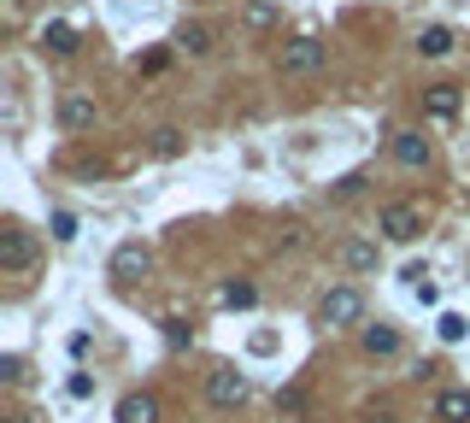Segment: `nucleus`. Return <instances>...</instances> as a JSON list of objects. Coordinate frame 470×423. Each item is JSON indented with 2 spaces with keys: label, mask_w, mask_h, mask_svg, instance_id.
<instances>
[{
  "label": "nucleus",
  "mask_w": 470,
  "mask_h": 423,
  "mask_svg": "<svg viewBox=\"0 0 470 423\" xmlns=\"http://www.w3.org/2000/svg\"><path fill=\"white\" fill-rule=\"evenodd\" d=\"M94 123H101L94 94H65V101H59V130L65 135H83V130H94Z\"/></svg>",
  "instance_id": "nucleus-6"
},
{
  "label": "nucleus",
  "mask_w": 470,
  "mask_h": 423,
  "mask_svg": "<svg viewBox=\"0 0 470 423\" xmlns=\"http://www.w3.org/2000/svg\"><path fill=\"white\" fill-rule=\"evenodd\" d=\"M459 106H465L459 83H429V89H424V118L429 123H453V118H459Z\"/></svg>",
  "instance_id": "nucleus-7"
},
{
  "label": "nucleus",
  "mask_w": 470,
  "mask_h": 423,
  "mask_svg": "<svg viewBox=\"0 0 470 423\" xmlns=\"http://www.w3.org/2000/svg\"><path fill=\"white\" fill-rule=\"evenodd\" d=\"M377 230L388 235V241H417V230H424V206L412 201H388L377 212Z\"/></svg>",
  "instance_id": "nucleus-4"
},
{
  "label": "nucleus",
  "mask_w": 470,
  "mask_h": 423,
  "mask_svg": "<svg viewBox=\"0 0 470 423\" xmlns=\"http://www.w3.org/2000/svg\"><path fill=\"white\" fill-rule=\"evenodd\" d=\"M54 241H77V218L71 212H54Z\"/></svg>",
  "instance_id": "nucleus-21"
},
{
  "label": "nucleus",
  "mask_w": 470,
  "mask_h": 423,
  "mask_svg": "<svg viewBox=\"0 0 470 423\" xmlns=\"http://www.w3.org/2000/svg\"><path fill=\"white\" fill-rule=\"evenodd\" d=\"M6 423H42V418H35V412H12Z\"/></svg>",
  "instance_id": "nucleus-24"
},
{
  "label": "nucleus",
  "mask_w": 470,
  "mask_h": 423,
  "mask_svg": "<svg viewBox=\"0 0 470 423\" xmlns=\"http://www.w3.org/2000/svg\"><path fill=\"white\" fill-rule=\"evenodd\" d=\"M0 377H6V382H24V359L6 353V359H0Z\"/></svg>",
  "instance_id": "nucleus-23"
},
{
  "label": "nucleus",
  "mask_w": 470,
  "mask_h": 423,
  "mask_svg": "<svg viewBox=\"0 0 470 423\" xmlns=\"http://www.w3.org/2000/svg\"><path fill=\"white\" fill-rule=\"evenodd\" d=\"M324 59H329V47L318 35H289L277 54V71L282 77H312V71H324Z\"/></svg>",
  "instance_id": "nucleus-2"
},
{
  "label": "nucleus",
  "mask_w": 470,
  "mask_h": 423,
  "mask_svg": "<svg viewBox=\"0 0 470 423\" xmlns=\"http://www.w3.org/2000/svg\"><path fill=\"white\" fill-rule=\"evenodd\" d=\"M118 423H159V400H153V394H123V400H118Z\"/></svg>",
  "instance_id": "nucleus-12"
},
{
  "label": "nucleus",
  "mask_w": 470,
  "mask_h": 423,
  "mask_svg": "<svg viewBox=\"0 0 470 423\" xmlns=\"http://www.w3.org/2000/svg\"><path fill=\"white\" fill-rule=\"evenodd\" d=\"M153 153H159V159H171V153H182V130H159V142H153Z\"/></svg>",
  "instance_id": "nucleus-20"
},
{
  "label": "nucleus",
  "mask_w": 470,
  "mask_h": 423,
  "mask_svg": "<svg viewBox=\"0 0 470 423\" xmlns=\"http://www.w3.org/2000/svg\"><path fill=\"white\" fill-rule=\"evenodd\" d=\"M142 271H147V247L142 241H123L118 253H113V277L130 282V277H142Z\"/></svg>",
  "instance_id": "nucleus-13"
},
{
  "label": "nucleus",
  "mask_w": 470,
  "mask_h": 423,
  "mask_svg": "<svg viewBox=\"0 0 470 423\" xmlns=\"http://www.w3.org/2000/svg\"><path fill=\"white\" fill-rule=\"evenodd\" d=\"M436 330H441V341H465V330H470V323H465L459 312H441V323H436Z\"/></svg>",
  "instance_id": "nucleus-19"
},
{
  "label": "nucleus",
  "mask_w": 470,
  "mask_h": 423,
  "mask_svg": "<svg viewBox=\"0 0 470 423\" xmlns=\"http://www.w3.org/2000/svg\"><path fill=\"white\" fill-rule=\"evenodd\" d=\"M241 24L265 35V30H277V24H282V6H270V0H247V6H241Z\"/></svg>",
  "instance_id": "nucleus-15"
},
{
  "label": "nucleus",
  "mask_w": 470,
  "mask_h": 423,
  "mask_svg": "<svg viewBox=\"0 0 470 423\" xmlns=\"http://www.w3.org/2000/svg\"><path fill=\"white\" fill-rule=\"evenodd\" d=\"M318 318H324L329 330H353V323H365V294H358L353 282H336V289L318 300Z\"/></svg>",
  "instance_id": "nucleus-3"
},
{
  "label": "nucleus",
  "mask_w": 470,
  "mask_h": 423,
  "mask_svg": "<svg viewBox=\"0 0 470 423\" xmlns=\"http://www.w3.org/2000/svg\"><path fill=\"white\" fill-rule=\"evenodd\" d=\"M177 47H182V54H194V59L212 54V30H206V24H182V30H177Z\"/></svg>",
  "instance_id": "nucleus-17"
},
{
  "label": "nucleus",
  "mask_w": 470,
  "mask_h": 423,
  "mask_svg": "<svg viewBox=\"0 0 470 423\" xmlns=\"http://www.w3.org/2000/svg\"><path fill=\"white\" fill-rule=\"evenodd\" d=\"M218 294H224V306H253V300H259V289H253V282H224Z\"/></svg>",
  "instance_id": "nucleus-18"
},
{
  "label": "nucleus",
  "mask_w": 470,
  "mask_h": 423,
  "mask_svg": "<svg viewBox=\"0 0 470 423\" xmlns=\"http://www.w3.org/2000/svg\"><path fill=\"white\" fill-rule=\"evenodd\" d=\"M358 341H365L370 359H394V353H400V330H394V323H365Z\"/></svg>",
  "instance_id": "nucleus-10"
},
{
  "label": "nucleus",
  "mask_w": 470,
  "mask_h": 423,
  "mask_svg": "<svg viewBox=\"0 0 470 423\" xmlns=\"http://www.w3.org/2000/svg\"><path fill=\"white\" fill-rule=\"evenodd\" d=\"M35 42H42V54H54V59H65V54H77V24H65V18H54V24H42V35H35Z\"/></svg>",
  "instance_id": "nucleus-9"
},
{
  "label": "nucleus",
  "mask_w": 470,
  "mask_h": 423,
  "mask_svg": "<svg viewBox=\"0 0 470 423\" xmlns=\"http://www.w3.org/2000/svg\"><path fill=\"white\" fill-rule=\"evenodd\" d=\"M453 42H459V35H453L447 24H429V30H417V54H424V59H447Z\"/></svg>",
  "instance_id": "nucleus-11"
},
{
  "label": "nucleus",
  "mask_w": 470,
  "mask_h": 423,
  "mask_svg": "<svg viewBox=\"0 0 470 423\" xmlns=\"http://www.w3.org/2000/svg\"><path fill=\"white\" fill-rule=\"evenodd\" d=\"M436 418L470 423V389H441V394H436Z\"/></svg>",
  "instance_id": "nucleus-14"
},
{
  "label": "nucleus",
  "mask_w": 470,
  "mask_h": 423,
  "mask_svg": "<svg viewBox=\"0 0 470 423\" xmlns=\"http://www.w3.org/2000/svg\"><path fill=\"white\" fill-rule=\"evenodd\" d=\"M247 394H253V389H247V370H235V365L206 370V400H212V406H224V412H230V406H241Z\"/></svg>",
  "instance_id": "nucleus-5"
},
{
  "label": "nucleus",
  "mask_w": 470,
  "mask_h": 423,
  "mask_svg": "<svg viewBox=\"0 0 470 423\" xmlns=\"http://www.w3.org/2000/svg\"><path fill=\"white\" fill-rule=\"evenodd\" d=\"M341 265H348L353 277L377 271V241H341Z\"/></svg>",
  "instance_id": "nucleus-16"
},
{
  "label": "nucleus",
  "mask_w": 470,
  "mask_h": 423,
  "mask_svg": "<svg viewBox=\"0 0 470 423\" xmlns=\"http://www.w3.org/2000/svg\"><path fill=\"white\" fill-rule=\"evenodd\" d=\"M35 265H42V235L24 218H6L0 223V271H6V277H30Z\"/></svg>",
  "instance_id": "nucleus-1"
},
{
  "label": "nucleus",
  "mask_w": 470,
  "mask_h": 423,
  "mask_svg": "<svg viewBox=\"0 0 470 423\" xmlns=\"http://www.w3.org/2000/svg\"><path fill=\"white\" fill-rule=\"evenodd\" d=\"M165 335H171V341H177V347H189V341H194V330H189V323H182V318H165Z\"/></svg>",
  "instance_id": "nucleus-22"
},
{
  "label": "nucleus",
  "mask_w": 470,
  "mask_h": 423,
  "mask_svg": "<svg viewBox=\"0 0 470 423\" xmlns=\"http://www.w3.org/2000/svg\"><path fill=\"white\" fill-rule=\"evenodd\" d=\"M394 165L400 171H429V135L424 130H394Z\"/></svg>",
  "instance_id": "nucleus-8"
}]
</instances>
